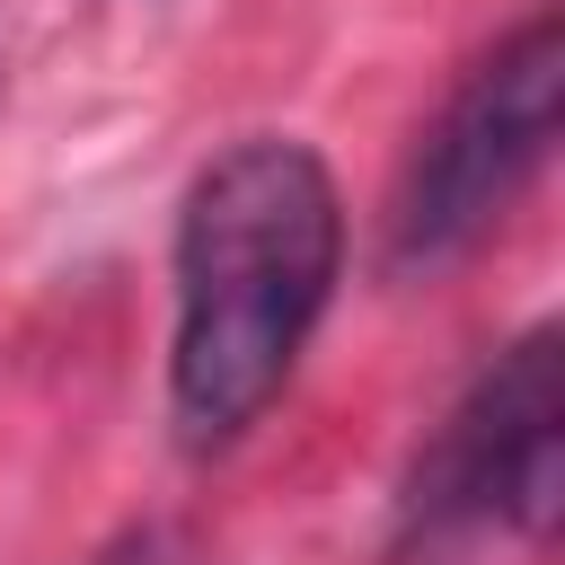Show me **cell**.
Listing matches in <instances>:
<instances>
[{
    "label": "cell",
    "instance_id": "obj_1",
    "mask_svg": "<svg viewBox=\"0 0 565 565\" xmlns=\"http://www.w3.org/2000/svg\"><path fill=\"white\" fill-rule=\"evenodd\" d=\"M344 265V203L318 150L256 132L221 150L177 212V344L168 397L194 450L238 441L291 380Z\"/></svg>",
    "mask_w": 565,
    "mask_h": 565
},
{
    "label": "cell",
    "instance_id": "obj_3",
    "mask_svg": "<svg viewBox=\"0 0 565 565\" xmlns=\"http://www.w3.org/2000/svg\"><path fill=\"white\" fill-rule=\"evenodd\" d=\"M556 88H565V26L556 9L521 18V35H503L433 115V132L406 159V185L388 203V265H450L468 238H486L503 221V203L539 177L547 141H556Z\"/></svg>",
    "mask_w": 565,
    "mask_h": 565
},
{
    "label": "cell",
    "instance_id": "obj_2",
    "mask_svg": "<svg viewBox=\"0 0 565 565\" xmlns=\"http://www.w3.org/2000/svg\"><path fill=\"white\" fill-rule=\"evenodd\" d=\"M556 503H565V344L556 327H530L477 371V388L424 441L397 521L415 547H468V539L539 547L556 530Z\"/></svg>",
    "mask_w": 565,
    "mask_h": 565
}]
</instances>
